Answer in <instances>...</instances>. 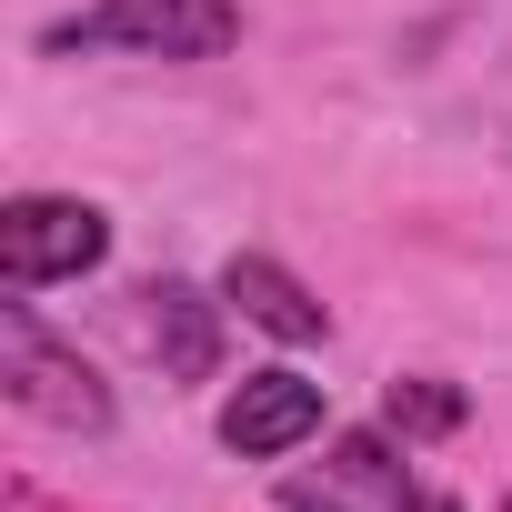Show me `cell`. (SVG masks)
<instances>
[{"label":"cell","mask_w":512,"mask_h":512,"mask_svg":"<svg viewBox=\"0 0 512 512\" xmlns=\"http://www.w3.org/2000/svg\"><path fill=\"white\" fill-rule=\"evenodd\" d=\"M241 41V0H91L41 21V61H221Z\"/></svg>","instance_id":"cell-1"},{"label":"cell","mask_w":512,"mask_h":512,"mask_svg":"<svg viewBox=\"0 0 512 512\" xmlns=\"http://www.w3.org/2000/svg\"><path fill=\"white\" fill-rule=\"evenodd\" d=\"M0 392H11L31 422H51V432H91V442L121 422L111 382H101L71 342H51V332H41L31 292H11V302H0Z\"/></svg>","instance_id":"cell-2"},{"label":"cell","mask_w":512,"mask_h":512,"mask_svg":"<svg viewBox=\"0 0 512 512\" xmlns=\"http://www.w3.org/2000/svg\"><path fill=\"white\" fill-rule=\"evenodd\" d=\"M111 262V211L81 191H11L0 201V282L11 292H51Z\"/></svg>","instance_id":"cell-3"},{"label":"cell","mask_w":512,"mask_h":512,"mask_svg":"<svg viewBox=\"0 0 512 512\" xmlns=\"http://www.w3.org/2000/svg\"><path fill=\"white\" fill-rule=\"evenodd\" d=\"M282 512H462L452 492H422L392 452V422L382 432H342L322 472H292L282 482Z\"/></svg>","instance_id":"cell-4"},{"label":"cell","mask_w":512,"mask_h":512,"mask_svg":"<svg viewBox=\"0 0 512 512\" xmlns=\"http://www.w3.org/2000/svg\"><path fill=\"white\" fill-rule=\"evenodd\" d=\"M322 422H332V392H322L312 372H292V362L241 372V382L221 392V452H241V462H282V452H302Z\"/></svg>","instance_id":"cell-5"},{"label":"cell","mask_w":512,"mask_h":512,"mask_svg":"<svg viewBox=\"0 0 512 512\" xmlns=\"http://www.w3.org/2000/svg\"><path fill=\"white\" fill-rule=\"evenodd\" d=\"M221 302L251 322V332H272V342H332V312H322V292L292 272V262H272V251H231L221 262Z\"/></svg>","instance_id":"cell-6"},{"label":"cell","mask_w":512,"mask_h":512,"mask_svg":"<svg viewBox=\"0 0 512 512\" xmlns=\"http://www.w3.org/2000/svg\"><path fill=\"white\" fill-rule=\"evenodd\" d=\"M141 302H151V352H161V372H171V382H211V372H221V312H231V302L201 292V282H181V272H161Z\"/></svg>","instance_id":"cell-7"},{"label":"cell","mask_w":512,"mask_h":512,"mask_svg":"<svg viewBox=\"0 0 512 512\" xmlns=\"http://www.w3.org/2000/svg\"><path fill=\"white\" fill-rule=\"evenodd\" d=\"M462 382H432V372H402L392 392H382V422L402 432V442H442V432H462Z\"/></svg>","instance_id":"cell-8"},{"label":"cell","mask_w":512,"mask_h":512,"mask_svg":"<svg viewBox=\"0 0 512 512\" xmlns=\"http://www.w3.org/2000/svg\"><path fill=\"white\" fill-rule=\"evenodd\" d=\"M502 512H512V492H502Z\"/></svg>","instance_id":"cell-9"}]
</instances>
